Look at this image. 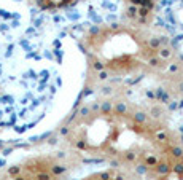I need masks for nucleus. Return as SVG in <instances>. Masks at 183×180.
I'll use <instances>...</instances> for the list:
<instances>
[{
    "instance_id": "obj_1",
    "label": "nucleus",
    "mask_w": 183,
    "mask_h": 180,
    "mask_svg": "<svg viewBox=\"0 0 183 180\" xmlns=\"http://www.w3.org/2000/svg\"><path fill=\"white\" fill-rule=\"evenodd\" d=\"M76 2H80V0H37V3H38L43 10L69 6V5H73V3H76Z\"/></svg>"
},
{
    "instance_id": "obj_2",
    "label": "nucleus",
    "mask_w": 183,
    "mask_h": 180,
    "mask_svg": "<svg viewBox=\"0 0 183 180\" xmlns=\"http://www.w3.org/2000/svg\"><path fill=\"white\" fill-rule=\"evenodd\" d=\"M129 2H132V3H137V5H148V2H150V0H129Z\"/></svg>"
}]
</instances>
